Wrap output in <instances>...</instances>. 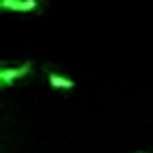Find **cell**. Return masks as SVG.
Wrapping results in <instances>:
<instances>
[{
  "mask_svg": "<svg viewBox=\"0 0 153 153\" xmlns=\"http://www.w3.org/2000/svg\"><path fill=\"white\" fill-rule=\"evenodd\" d=\"M32 71H34V63L32 61H25V63H21L17 67H0V86L9 88V86H13V82L30 76Z\"/></svg>",
  "mask_w": 153,
  "mask_h": 153,
  "instance_id": "1",
  "label": "cell"
},
{
  "mask_svg": "<svg viewBox=\"0 0 153 153\" xmlns=\"http://www.w3.org/2000/svg\"><path fill=\"white\" fill-rule=\"evenodd\" d=\"M46 80H48L51 88H55V90H71V88H76V80H71L67 76H61L55 69H46Z\"/></svg>",
  "mask_w": 153,
  "mask_h": 153,
  "instance_id": "3",
  "label": "cell"
},
{
  "mask_svg": "<svg viewBox=\"0 0 153 153\" xmlns=\"http://www.w3.org/2000/svg\"><path fill=\"white\" fill-rule=\"evenodd\" d=\"M0 7L4 11H17V13H32L42 7L40 0H0Z\"/></svg>",
  "mask_w": 153,
  "mask_h": 153,
  "instance_id": "2",
  "label": "cell"
},
{
  "mask_svg": "<svg viewBox=\"0 0 153 153\" xmlns=\"http://www.w3.org/2000/svg\"><path fill=\"white\" fill-rule=\"evenodd\" d=\"M138 153H145V151H138Z\"/></svg>",
  "mask_w": 153,
  "mask_h": 153,
  "instance_id": "4",
  "label": "cell"
}]
</instances>
